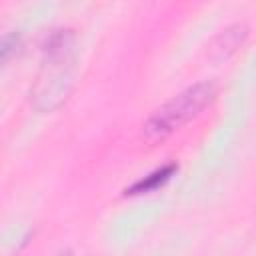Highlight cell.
Returning <instances> with one entry per match:
<instances>
[{
	"mask_svg": "<svg viewBox=\"0 0 256 256\" xmlns=\"http://www.w3.org/2000/svg\"><path fill=\"white\" fill-rule=\"evenodd\" d=\"M176 172V166L174 164H168V166H164V168H160V170H156V172H152V174H148L146 178H142V180H138L128 192L130 194H138V192H148V190H154V188H158V186H162L172 174Z\"/></svg>",
	"mask_w": 256,
	"mask_h": 256,
	"instance_id": "obj_2",
	"label": "cell"
},
{
	"mask_svg": "<svg viewBox=\"0 0 256 256\" xmlns=\"http://www.w3.org/2000/svg\"><path fill=\"white\" fill-rule=\"evenodd\" d=\"M214 96H216V86L212 82H198L182 90L178 96L168 100L150 116V120L144 126V136L150 142L166 138L182 124L196 118L214 100Z\"/></svg>",
	"mask_w": 256,
	"mask_h": 256,
	"instance_id": "obj_1",
	"label": "cell"
}]
</instances>
